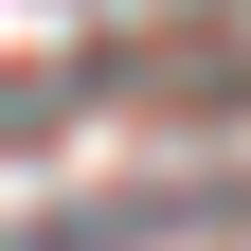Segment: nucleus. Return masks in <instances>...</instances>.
Wrapping results in <instances>:
<instances>
[{
	"label": "nucleus",
	"mask_w": 251,
	"mask_h": 251,
	"mask_svg": "<svg viewBox=\"0 0 251 251\" xmlns=\"http://www.w3.org/2000/svg\"><path fill=\"white\" fill-rule=\"evenodd\" d=\"M251 179H162V198H90V215H36V233H0V251H179V233H233Z\"/></svg>",
	"instance_id": "f257e3e1"
}]
</instances>
